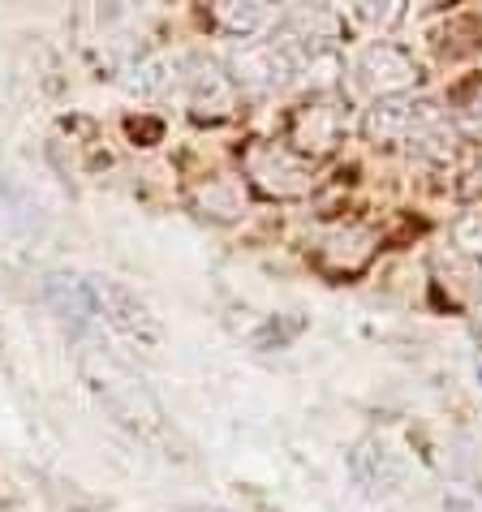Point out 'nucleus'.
<instances>
[{
  "label": "nucleus",
  "mask_w": 482,
  "mask_h": 512,
  "mask_svg": "<svg viewBox=\"0 0 482 512\" xmlns=\"http://www.w3.org/2000/svg\"><path fill=\"white\" fill-rule=\"evenodd\" d=\"M78 366H82V379H87L91 396L121 426H130L134 435L164 431V409H160V401H155L151 388L117 358V353H108V349H99V345H82Z\"/></svg>",
  "instance_id": "obj_1"
},
{
  "label": "nucleus",
  "mask_w": 482,
  "mask_h": 512,
  "mask_svg": "<svg viewBox=\"0 0 482 512\" xmlns=\"http://www.w3.org/2000/svg\"><path fill=\"white\" fill-rule=\"evenodd\" d=\"M366 130H371L375 142H418V147H427V142H452V130L444 121V112L427 99H379L371 108V121H366Z\"/></svg>",
  "instance_id": "obj_2"
},
{
  "label": "nucleus",
  "mask_w": 482,
  "mask_h": 512,
  "mask_svg": "<svg viewBox=\"0 0 482 512\" xmlns=\"http://www.w3.org/2000/svg\"><path fill=\"white\" fill-rule=\"evenodd\" d=\"M241 168H246L254 186L272 198H302L310 190V181H315L310 160H302L289 142H250L241 151Z\"/></svg>",
  "instance_id": "obj_3"
},
{
  "label": "nucleus",
  "mask_w": 482,
  "mask_h": 512,
  "mask_svg": "<svg viewBox=\"0 0 482 512\" xmlns=\"http://www.w3.org/2000/svg\"><path fill=\"white\" fill-rule=\"evenodd\" d=\"M353 74H358L362 91H371L379 99H392V95H401V91H409L418 82V61L405 48L379 39V44L362 48V56L353 61Z\"/></svg>",
  "instance_id": "obj_4"
},
{
  "label": "nucleus",
  "mask_w": 482,
  "mask_h": 512,
  "mask_svg": "<svg viewBox=\"0 0 482 512\" xmlns=\"http://www.w3.org/2000/svg\"><path fill=\"white\" fill-rule=\"evenodd\" d=\"M293 61L289 52L276 44V39H259V44H241L233 52V78L241 87H254V91H267V87H280V82H289L293 74Z\"/></svg>",
  "instance_id": "obj_5"
},
{
  "label": "nucleus",
  "mask_w": 482,
  "mask_h": 512,
  "mask_svg": "<svg viewBox=\"0 0 482 512\" xmlns=\"http://www.w3.org/2000/svg\"><path fill=\"white\" fill-rule=\"evenodd\" d=\"M375 246H379L375 229H366V224H336V229H328L319 237V263L328 267V272L353 276L371 263Z\"/></svg>",
  "instance_id": "obj_6"
},
{
  "label": "nucleus",
  "mask_w": 482,
  "mask_h": 512,
  "mask_svg": "<svg viewBox=\"0 0 482 512\" xmlns=\"http://www.w3.org/2000/svg\"><path fill=\"white\" fill-rule=\"evenodd\" d=\"M340 138V112L332 104H306L289 121V147L302 155H328Z\"/></svg>",
  "instance_id": "obj_7"
},
{
  "label": "nucleus",
  "mask_w": 482,
  "mask_h": 512,
  "mask_svg": "<svg viewBox=\"0 0 482 512\" xmlns=\"http://www.w3.org/2000/svg\"><path fill=\"white\" fill-rule=\"evenodd\" d=\"M186 82H190V108H194V117H229L233 112V82L220 74L211 61H198V65H190V74H186Z\"/></svg>",
  "instance_id": "obj_8"
},
{
  "label": "nucleus",
  "mask_w": 482,
  "mask_h": 512,
  "mask_svg": "<svg viewBox=\"0 0 482 512\" xmlns=\"http://www.w3.org/2000/svg\"><path fill=\"white\" fill-rule=\"evenodd\" d=\"M99 297V306H104V315L121 327V332H130V336H143L151 340L155 336V315L147 310V302L138 293H130L125 284H104V289H95Z\"/></svg>",
  "instance_id": "obj_9"
},
{
  "label": "nucleus",
  "mask_w": 482,
  "mask_h": 512,
  "mask_svg": "<svg viewBox=\"0 0 482 512\" xmlns=\"http://www.w3.org/2000/svg\"><path fill=\"white\" fill-rule=\"evenodd\" d=\"M48 306L61 315L65 323H91L99 315V297H95V284L78 280V276H52L48 280Z\"/></svg>",
  "instance_id": "obj_10"
},
{
  "label": "nucleus",
  "mask_w": 482,
  "mask_h": 512,
  "mask_svg": "<svg viewBox=\"0 0 482 512\" xmlns=\"http://www.w3.org/2000/svg\"><path fill=\"white\" fill-rule=\"evenodd\" d=\"M190 203L198 216H211V220H237L246 211V194L233 177H207L190 190Z\"/></svg>",
  "instance_id": "obj_11"
},
{
  "label": "nucleus",
  "mask_w": 482,
  "mask_h": 512,
  "mask_svg": "<svg viewBox=\"0 0 482 512\" xmlns=\"http://www.w3.org/2000/svg\"><path fill=\"white\" fill-rule=\"evenodd\" d=\"M353 465H358V474H362L366 482H375L379 491H401V482H405L401 461H396L384 444H379V448H375V444H366Z\"/></svg>",
  "instance_id": "obj_12"
},
{
  "label": "nucleus",
  "mask_w": 482,
  "mask_h": 512,
  "mask_svg": "<svg viewBox=\"0 0 482 512\" xmlns=\"http://www.w3.org/2000/svg\"><path fill=\"white\" fill-rule=\"evenodd\" d=\"M177 69H181V61H173V56H151V61L134 65L130 87L143 91V95H164V91H173V82L181 78Z\"/></svg>",
  "instance_id": "obj_13"
},
{
  "label": "nucleus",
  "mask_w": 482,
  "mask_h": 512,
  "mask_svg": "<svg viewBox=\"0 0 482 512\" xmlns=\"http://www.w3.org/2000/svg\"><path fill=\"white\" fill-rule=\"evenodd\" d=\"M216 22L237 39H250V35H259L263 26L272 22V9H263V5H220Z\"/></svg>",
  "instance_id": "obj_14"
},
{
  "label": "nucleus",
  "mask_w": 482,
  "mask_h": 512,
  "mask_svg": "<svg viewBox=\"0 0 482 512\" xmlns=\"http://www.w3.org/2000/svg\"><path fill=\"white\" fill-rule=\"evenodd\" d=\"M457 121H461V130H465V134L482 142V82H474V87L461 95V104H457Z\"/></svg>",
  "instance_id": "obj_15"
},
{
  "label": "nucleus",
  "mask_w": 482,
  "mask_h": 512,
  "mask_svg": "<svg viewBox=\"0 0 482 512\" xmlns=\"http://www.w3.org/2000/svg\"><path fill=\"white\" fill-rule=\"evenodd\" d=\"M448 512H482L474 500H465V495H448Z\"/></svg>",
  "instance_id": "obj_16"
},
{
  "label": "nucleus",
  "mask_w": 482,
  "mask_h": 512,
  "mask_svg": "<svg viewBox=\"0 0 482 512\" xmlns=\"http://www.w3.org/2000/svg\"><path fill=\"white\" fill-rule=\"evenodd\" d=\"M474 177H482V168H478V173H474ZM478 190H482V181H474V186H470V194H478Z\"/></svg>",
  "instance_id": "obj_17"
},
{
  "label": "nucleus",
  "mask_w": 482,
  "mask_h": 512,
  "mask_svg": "<svg viewBox=\"0 0 482 512\" xmlns=\"http://www.w3.org/2000/svg\"><path fill=\"white\" fill-rule=\"evenodd\" d=\"M478 379H482V366H478Z\"/></svg>",
  "instance_id": "obj_18"
}]
</instances>
